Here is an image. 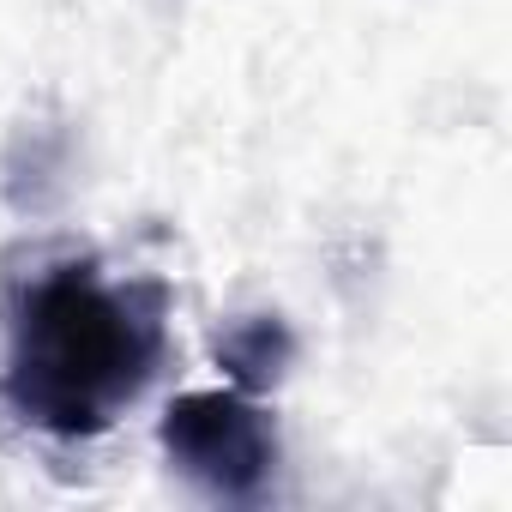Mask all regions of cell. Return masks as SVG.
Segmentation results:
<instances>
[{
  "instance_id": "6da1fadb",
  "label": "cell",
  "mask_w": 512,
  "mask_h": 512,
  "mask_svg": "<svg viewBox=\"0 0 512 512\" xmlns=\"http://www.w3.org/2000/svg\"><path fill=\"white\" fill-rule=\"evenodd\" d=\"M157 320H139L121 296L97 290L85 272L43 278L19 320L13 398L31 422L55 434H91L121 398L151 374Z\"/></svg>"
},
{
  "instance_id": "7a4b0ae2",
  "label": "cell",
  "mask_w": 512,
  "mask_h": 512,
  "mask_svg": "<svg viewBox=\"0 0 512 512\" xmlns=\"http://www.w3.org/2000/svg\"><path fill=\"white\" fill-rule=\"evenodd\" d=\"M163 440L193 476L217 482L223 494L253 488L272 464V434H266L260 410H247L241 398H223V392L181 398L163 422Z\"/></svg>"
},
{
  "instance_id": "3957f363",
  "label": "cell",
  "mask_w": 512,
  "mask_h": 512,
  "mask_svg": "<svg viewBox=\"0 0 512 512\" xmlns=\"http://www.w3.org/2000/svg\"><path fill=\"white\" fill-rule=\"evenodd\" d=\"M278 356H284V332H278V326H253L247 344H229V362H235L241 380H266V374H278Z\"/></svg>"
}]
</instances>
